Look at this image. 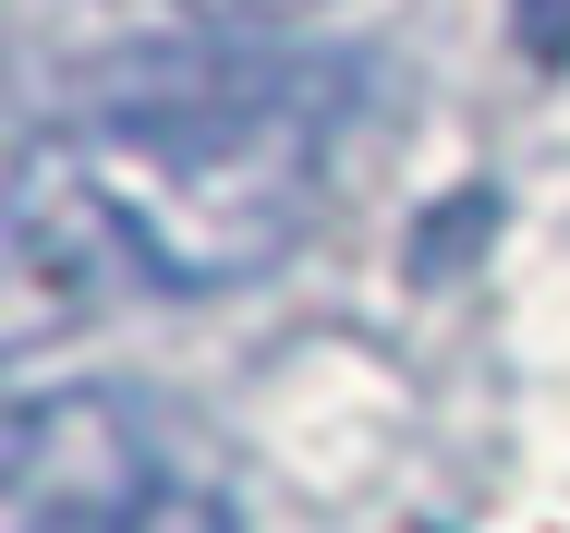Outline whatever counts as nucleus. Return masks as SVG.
<instances>
[{
	"label": "nucleus",
	"mask_w": 570,
	"mask_h": 533,
	"mask_svg": "<svg viewBox=\"0 0 570 533\" xmlns=\"http://www.w3.org/2000/svg\"><path fill=\"white\" fill-rule=\"evenodd\" d=\"M352 121V61L292 37H134L73 73L61 134L12 170V279L37 304L230 292L304 243Z\"/></svg>",
	"instance_id": "nucleus-1"
},
{
	"label": "nucleus",
	"mask_w": 570,
	"mask_h": 533,
	"mask_svg": "<svg viewBox=\"0 0 570 533\" xmlns=\"http://www.w3.org/2000/svg\"><path fill=\"white\" fill-rule=\"evenodd\" d=\"M183 461V436L158 425V401L134 388H24L0 425V533H98L146 510Z\"/></svg>",
	"instance_id": "nucleus-2"
},
{
	"label": "nucleus",
	"mask_w": 570,
	"mask_h": 533,
	"mask_svg": "<svg viewBox=\"0 0 570 533\" xmlns=\"http://www.w3.org/2000/svg\"><path fill=\"white\" fill-rule=\"evenodd\" d=\"M98 533H243V522H230V497L207 473H170L146 510H121V522H98Z\"/></svg>",
	"instance_id": "nucleus-3"
},
{
	"label": "nucleus",
	"mask_w": 570,
	"mask_h": 533,
	"mask_svg": "<svg viewBox=\"0 0 570 533\" xmlns=\"http://www.w3.org/2000/svg\"><path fill=\"white\" fill-rule=\"evenodd\" d=\"M510 37H522L534 73H559V61H570V0H510Z\"/></svg>",
	"instance_id": "nucleus-4"
},
{
	"label": "nucleus",
	"mask_w": 570,
	"mask_h": 533,
	"mask_svg": "<svg viewBox=\"0 0 570 533\" xmlns=\"http://www.w3.org/2000/svg\"><path fill=\"white\" fill-rule=\"evenodd\" d=\"M183 12H207V24H267V12H304V0H183Z\"/></svg>",
	"instance_id": "nucleus-5"
}]
</instances>
